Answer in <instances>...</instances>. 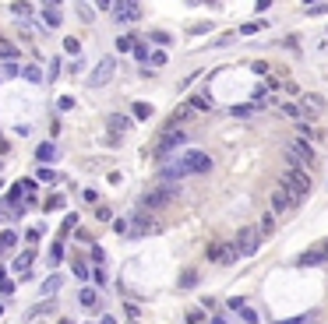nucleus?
Returning a JSON list of instances; mask_svg holds the SVG:
<instances>
[{"instance_id":"b1692460","label":"nucleus","mask_w":328,"mask_h":324,"mask_svg":"<svg viewBox=\"0 0 328 324\" xmlns=\"http://www.w3.org/2000/svg\"><path fill=\"white\" fill-rule=\"evenodd\" d=\"M187 109H212V102H208L205 95H191L187 99Z\"/></svg>"},{"instance_id":"9d476101","label":"nucleus","mask_w":328,"mask_h":324,"mask_svg":"<svg viewBox=\"0 0 328 324\" xmlns=\"http://www.w3.org/2000/svg\"><path fill=\"white\" fill-rule=\"evenodd\" d=\"M184 141H187V134H184V130H166V134L159 138V144H155V155H170L173 148H180Z\"/></svg>"},{"instance_id":"f3484780","label":"nucleus","mask_w":328,"mask_h":324,"mask_svg":"<svg viewBox=\"0 0 328 324\" xmlns=\"http://www.w3.org/2000/svg\"><path fill=\"white\" fill-rule=\"evenodd\" d=\"M272 233H275V215H272V212H268V215L261 218V226H258V236L265 240V236H272Z\"/></svg>"},{"instance_id":"393cba45","label":"nucleus","mask_w":328,"mask_h":324,"mask_svg":"<svg viewBox=\"0 0 328 324\" xmlns=\"http://www.w3.org/2000/svg\"><path fill=\"white\" fill-rule=\"evenodd\" d=\"M198 286V271H184L180 275V289H194Z\"/></svg>"},{"instance_id":"bb28decb","label":"nucleus","mask_w":328,"mask_h":324,"mask_svg":"<svg viewBox=\"0 0 328 324\" xmlns=\"http://www.w3.org/2000/svg\"><path fill=\"white\" fill-rule=\"evenodd\" d=\"M134 56H138V60H148V46H145V42H138V39H134Z\"/></svg>"},{"instance_id":"7ed1b4c3","label":"nucleus","mask_w":328,"mask_h":324,"mask_svg":"<svg viewBox=\"0 0 328 324\" xmlns=\"http://www.w3.org/2000/svg\"><path fill=\"white\" fill-rule=\"evenodd\" d=\"M286 159H289V169H304V173L318 162L314 148H310L307 141H300V138H293V141L286 144Z\"/></svg>"},{"instance_id":"e433bc0d","label":"nucleus","mask_w":328,"mask_h":324,"mask_svg":"<svg viewBox=\"0 0 328 324\" xmlns=\"http://www.w3.org/2000/svg\"><path fill=\"white\" fill-rule=\"evenodd\" d=\"M92 282H96V286H106V271L96 268V271H92Z\"/></svg>"},{"instance_id":"f257e3e1","label":"nucleus","mask_w":328,"mask_h":324,"mask_svg":"<svg viewBox=\"0 0 328 324\" xmlns=\"http://www.w3.org/2000/svg\"><path fill=\"white\" fill-rule=\"evenodd\" d=\"M208 169H212V155H208V152H198V148H191V152H184L180 159L166 162L159 176H162L166 183H173V180H180V176H201V173H208Z\"/></svg>"},{"instance_id":"1a4fd4ad","label":"nucleus","mask_w":328,"mask_h":324,"mask_svg":"<svg viewBox=\"0 0 328 324\" xmlns=\"http://www.w3.org/2000/svg\"><path fill=\"white\" fill-rule=\"evenodd\" d=\"M236 257H240V254H236L233 243H212V247H208V261H212V264H233Z\"/></svg>"},{"instance_id":"2eb2a0df","label":"nucleus","mask_w":328,"mask_h":324,"mask_svg":"<svg viewBox=\"0 0 328 324\" xmlns=\"http://www.w3.org/2000/svg\"><path fill=\"white\" fill-rule=\"evenodd\" d=\"M42 21H46V28H57V25H60V7L46 4V7H42Z\"/></svg>"},{"instance_id":"f8f14e48","label":"nucleus","mask_w":328,"mask_h":324,"mask_svg":"<svg viewBox=\"0 0 328 324\" xmlns=\"http://www.w3.org/2000/svg\"><path fill=\"white\" fill-rule=\"evenodd\" d=\"M113 14H116V21H138L141 18V4H113Z\"/></svg>"},{"instance_id":"aec40b11","label":"nucleus","mask_w":328,"mask_h":324,"mask_svg":"<svg viewBox=\"0 0 328 324\" xmlns=\"http://www.w3.org/2000/svg\"><path fill=\"white\" fill-rule=\"evenodd\" d=\"M187 116H191V109H187V106H180V109H176V113L170 116V130H180V124L187 120Z\"/></svg>"},{"instance_id":"37998d69","label":"nucleus","mask_w":328,"mask_h":324,"mask_svg":"<svg viewBox=\"0 0 328 324\" xmlns=\"http://www.w3.org/2000/svg\"><path fill=\"white\" fill-rule=\"evenodd\" d=\"M4 74L14 78V74H21V67H18V64H7V67H4Z\"/></svg>"},{"instance_id":"09e8293b","label":"nucleus","mask_w":328,"mask_h":324,"mask_svg":"<svg viewBox=\"0 0 328 324\" xmlns=\"http://www.w3.org/2000/svg\"><path fill=\"white\" fill-rule=\"evenodd\" d=\"M187 324H201V310H191V314H187Z\"/></svg>"},{"instance_id":"cd10ccee","label":"nucleus","mask_w":328,"mask_h":324,"mask_svg":"<svg viewBox=\"0 0 328 324\" xmlns=\"http://www.w3.org/2000/svg\"><path fill=\"white\" fill-rule=\"evenodd\" d=\"M21 74H25L28 81H42V71H39V67H21Z\"/></svg>"},{"instance_id":"5fc2aeb1","label":"nucleus","mask_w":328,"mask_h":324,"mask_svg":"<svg viewBox=\"0 0 328 324\" xmlns=\"http://www.w3.org/2000/svg\"><path fill=\"white\" fill-rule=\"evenodd\" d=\"M0 169H4V166H0Z\"/></svg>"},{"instance_id":"412c9836","label":"nucleus","mask_w":328,"mask_h":324,"mask_svg":"<svg viewBox=\"0 0 328 324\" xmlns=\"http://www.w3.org/2000/svg\"><path fill=\"white\" fill-rule=\"evenodd\" d=\"M36 159H39V162H50V159H57V148H53L50 141H46V144H39V148H36Z\"/></svg>"},{"instance_id":"c756f323","label":"nucleus","mask_w":328,"mask_h":324,"mask_svg":"<svg viewBox=\"0 0 328 324\" xmlns=\"http://www.w3.org/2000/svg\"><path fill=\"white\" fill-rule=\"evenodd\" d=\"M236 314H240V317H244L247 324H258V314L251 310V306H240V310H236Z\"/></svg>"},{"instance_id":"423d86ee","label":"nucleus","mask_w":328,"mask_h":324,"mask_svg":"<svg viewBox=\"0 0 328 324\" xmlns=\"http://www.w3.org/2000/svg\"><path fill=\"white\" fill-rule=\"evenodd\" d=\"M233 247H236V254H240V257H254V254H258V247H261V236H258V229H254V226H244Z\"/></svg>"},{"instance_id":"20e7f679","label":"nucleus","mask_w":328,"mask_h":324,"mask_svg":"<svg viewBox=\"0 0 328 324\" xmlns=\"http://www.w3.org/2000/svg\"><path fill=\"white\" fill-rule=\"evenodd\" d=\"M293 106H296V120H318V116L328 109V102L318 95V92H300V102H293Z\"/></svg>"},{"instance_id":"3c124183","label":"nucleus","mask_w":328,"mask_h":324,"mask_svg":"<svg viewBox=\"0 0 328 324\" xmlns=\"http://www.w3.org/2000/svg\"><path fill=\"white\" fill-rule=\"evenodd\" d=\"M0 152H7V138H0Z\"/></svg>"},{"instance_id":"2f4dec72","label":"nucleus","mask_w":328,"mask_h":324,"mask_svg":"<svg viewBox=\"0 0 328 324\" xmlns=\"http://www.w3.org/2000/svg\"><path fill=\"white\" fill-rule=\"evenodd\" d=\"M57 208H64V198H60V194H53V198L46 201V212H57Z\"/></svg>"},{"instance_id":"c03bdc74","label":"nucleus","mask_w":328,"mask_h":324,"mask_svg":"<svg viewBox=\"0 0 328 324\" xmlns=\"http://www.w3.org/2000/svg\"><path fill=\"white\" fill-rule=\"evenodd\" d=\"M96 218H99V222H106V218H110V208H102V204H99V208H96Z\"/></svg>"},{"instance_id":"a18cd8bd","label":"nucleus","mask_w":328,"mask_h":324,"mask_svg":"<svg viewBox=\"0 0 328 324\" xmlns=\"http://www.w3.org/2000/svg\"><path fill=\"white\" fill-rule=\"evenodd\" d=\"M240 306H247V300H240V296H233V300H230V310H240Z\"/></svg>"},{"instance_id":"58836bf2","label":"nucleus","mask_w":328,"mask_h":324,"mask_svg":"<svg viewBox=\"0 0 328 324\" xmlns=\"http://www.w3.org/2000/svg\"><path fill=\"white\" fill-rule=\"evenodd\" d=\"M328 4H307V14H325Z\"/></svg>"},{"instance_id":"5701e85b","label":"nucleus","mask_w":328,"mask_h":324,"mask_svg":"<svg viewBox=\"0 0 328 324\" xmlns=\"http://www.w3.org/2000/svg\"><path fill=\"white\" fill-rule=\"evenodd\" d=\"M134 120H148V116H152V106H148V102H134Z\"/></svg>"},{"instance_id":"4468645a","label":"nucleus","mask_w":328,"mask_h":324,"mask_svg":"<svg viewBox=\"0 0 328 324\" xmlns=\"http://www.w3.org/2000/svg\"><path fill=\"white\" fill-rule=\"evenodd\" d=\"M328 254H325V247H314V250H307V254H300L296 257V264H300V268H314V264H321Z\"/></svg>"},{"instance_id":"6ab92c4d","label":"nucleus","mask_w":328,"mask_h":324,"mask_svg":"<svg viewBox=\"0 0 328 324\" xmlns=\"http://www.w3.org/2000/svg\"><path fill=\"white\" fill-rule=\"evenodd\" d=\"M81 306H88V310H96V306H99V296H96V289H81Z\"/></svg>"},{"instance_id":"c9c22d12","label":"nucleus","mask_w":328,"mask_h":324,"mask_svg":"<svg viewBox=\"0 0 328 324\" xmlns=\"http://www.w3.org/2000/svg\"><path fill=\"white\" fill-rule=\"evenodd\" d=\"M64 50H67V53H78L81 42H78V39H64Z\"/></svg>"},{"instance_id":"f03ea898","label":"nucleus","mask_w":328,"mask_h":324,"mask_svg":"<svg viewBox=\"0 0 328 324\" xmlns=\"http://www.w3.org/2000/svg\"><path fill=\"white\" fill-rule=\"evenodd\" d=\"M279 187L286 190V194H289L296 204H300V201L310 194V173H304V169H282Z\"/></svg>"},{"instance_id":"a19ab883","label":"nucleus","mask_w":328,"mask_h":324,"mask_svg":"<svg viewBox=\"0 0 328 324\" xmlns=\"http://www.w3.org/2000/svg\"><path fill=\"white\" fill-rule=\"evenodd\" d=\"M39 180H46V183H53V180H57V173H53V169H39Z\"/></svg>"},{"instance_id":"603ef678","label":"nucleus","mask_w":328,"mask_h":324,"mask_svg":"<svg viewBox=\"0 0 328 324\" xmlns=\"http://www.w3.org/2000/svg\"><path fill=\"white\" fill-rule=\"evenodd\" d=\"M321 247H325V254H328V243H321Z\"/></svg>"},{"instance_id":"de8ad7c7","label":"nucleus","mask_w":328,"mask_h":324,"mask_svg":"<svg viewBox=\"0 0 328 324\" xmlns=\"http://www.w3.org/2000/svg\"><path fill=\"white\" fill-rule=\"evenodd\" d=\"M102 257H106V254H102V247H92V261H96V264H102Z\"/></svg>"},{"instance_id":"f704fd0d","label":"nucleus","mask_w":328,"mask_h":324,"mask_svg":"<svg viewBox=\"0 0 328 324\" xmlns=\"http://www.w3.org/2000/svg\"><path fill=\"white\" fill-rule=\"evenodd\" d=\"M230 113H233V116H251V113H254V106H233Z\"/></svg>"},{"instance_id":"864d4df0","label":"nucleus","mask_w":328,"mask_h":324,"mask_svg":"<svg viewBox=\"0 0 328 324\" xmlns=\"http://www.w3.org/2000/svg\"><path fill=\"white\" fill-rule=\"evenodd\" d=\"M0 314H4V306H0Z\"/></svg>"},{"instance_id":"7c9ffc66","label":"nucleus","mask_w":328,"mask_h":324,"mask_svg":"<svg viewBox=\"0 0 328 324\" xmlns=\"http://www.w3.org/2000/svg\"><path fill=\"white\" fill-rule=\"evenodd\" d=\"M0 56H4V60H14V56H18V50H14L11 42H4V46H0Z\"/></svg>"},{"instance_id":"a211bd4d","label":"nucleus","mask_w":328,"mask_h":324,"mask_svg":"<svg viewBox=\"0 0 328 324\" xmlns=\"http://www.w3.org/2000/svg\"><path fill=\"white\" fill-rule=\"evenodd\" d=\"M18 243V233H11V229H4L0 233V254H7V250Z\"/></svg>"},{"instance_id":"ddd939ff","label":"nucleus","mask_w":328,"mask_h":324,"mask_svg":"<svg viewBox=\"0 0 328 324\" xmlns=\"http://www.w3.org/2000/svg\"><path fill=\"white\" fill-rule=\"evenodd\" d=\"M106 127H110V134L116 138V134H124V130H131V116H124V113H110V116H106Z\"/></svg>"},{"instance_id":"ea45409f","label":"nucleus","mask_w":328,"mask_h":324,"mask_svg":"<svg viewBox=\"0 0 328 324\" xmlns=\"http://www.w3.org/2000/svg\"><path fill=\"white\" fill-rule=\"evenodd\" d=\"M39 236H42V233H39V229H28V233H25V240H28V243H32V247L39 243Z\"/></svg>"},{"instance_id":"dca6fc26","label":"nucleus","mask_w":328,"mask_h":324,"mask_svg":"<svg viewBox=\"0 0 328 324\" xmlns=\"http://www.w3.org/2000/svg\"><path fill=\"white\" fill-rule=\"evenodd\" d=\"M32 261H36V250H25V254L14 257V271H28L32 268Z\"/></svg>"},{"instance_id":"0eeeda50","label":"nucleus","mask_w":328,"mask_h":324,"mask_svg":"<svg viewBox=\"0 0 328 324\" xmlns=\"http://www.w3.org/2000/svg\"><path fill=\"white\" fill-rule=\"evenodd\" d=\"M127 222H131V226H127L131 236H148V233H155V229H159V222H155V215H152V212H134Z\"/></svg>"},{"instance_id":"79ce46f5","label":"nucleus","mask_w":328,"mask_h":324,"mask_svg":"<svg viewBox=\"0 0 328 324\" xmlns=\"http://www.w3.org/2000/svg\"><path fill=\"white\" fill-rule=\"evenodd\" d=\"M148 56H152V64H155V67L166 64V53H148Z\"/></svg>"},{"instance_id":"473e14b6","label":"nucleus","mask_w":328,"mask_h":324,"mask_svg":"<svg viewBox=\"0 0 328 324\" xmlns=\"http://www.w3.org/2000/svg\"><path fill=\"white\" fill-rule=\"evenodd\" d=\"M131 46H134V39H131V36H120V39H116V50H120V53H127Z\"/></svg>"},{"instance_id":"9b49d317","label":"nucleus","mask_w":328,"mask_h":324,"mask_svg":"<svg viewBox=\"0 0 328 324\" xmlns=\"http://www.w3.org/2000/svg\"><path fill=\"white\" fill-rule=\"evenodd\" d=\"M293 208H296V201H293L282 187H275V190H272V215H286V212H293Z\"/></svg>"},{"instance_id":"72a5a7b5","label":"nucleus","mask_w":328,"mask_h":324,"mask_svg":"<svg viewBox=\"0 0 328 324\" xmlns=\"http://www.w3.org/2000/svg\"><path fill=\"white\" fill-rule=\"evenodd\" d=\"M74 275H78V278H88V264H85V261H74Z\"/></svg>"},{"instance_id":"8fccbe9b","label":"nucleus","mask_w":328,"mask_h":324,"mask_svg":"<svg viewBox=\"0 0 328 324\" xmlns=\"http://www.w3.org/2000/svg\"><path fill=\"white\" fill-rule=\"evenodd\" d=\"M279 324H307V314H300V317H293V321H279Z\"/></svg>"},{"instance_id":"4be33fe9","label":"nucleus","mask_w":328,"mask_h":324,"mask_svg":"<svg viewBox=\"0 0 328 324\" xmlns=\"http://www.w3.org/2000/svg\"><path fill=\"white\" fill-rule=\"evenodd\" d=\"M261 28H265V21H261V18L244 21V25H240V36H254V32H261Z\"/></svg>"},{"instance_id":"a878e982","label":"nucleus","mask_w":328,"mask_h":324,"mask_svg":"<svg viewBox=\"0 0 328 324\" xmlns=\"http://www.w3.org/2000/svg\"><path fill=\"white\" fill-rule=\"evenodd\" d=\"M57 289H60V275H50V282H42V296H50Z\"/></svg>"},{"instance_id":"6e6552de","label":"nucleus","mask_w":328,"mask_h":324,"mask_svg":"<svg viewBox=\"0 0 328 324\" xmlns=\"http://www.w3.org/2000/svg\"><path fill=\"white\" fill-rule=\"evenodd\" d=\"M113 71H116V60H113V56H102V60L96 64V71L88 74V85H92V88H102V85L113 78Z\"/></svg>"},{"instance_id":"4c0bfd02","label":"nucleus","mask_w":328,"mask_h":324,"mask_svg":"<svg viewBox=\"0 0 328 324\" xmlns=\"http://www.w3.org/2000/svg\"><path fill=\"white\" fill-rule=\"evenodd\" d=\"M74 222H78V215H67V218H64V229H60V236H64V233H71V229H74Z\"/></svg>"},{"instance_id":"c85d7f7f","label":"nucleus","mask_w":328,"mask_h":324,"mask_svg":"<svg viewBox=\"0 0 328 324\" xmlns=\"http://www.w3.org/2000/svg\"><path fill=\"white\" fill-rule=\"evenodd\" d=\"M60 257H64V240H57V243H53V250H50V261L57 264Z\"/></svg>"},{"instance_id":"39448f33","label":"nucleus","mask_w":328,"mask_h":324,"mask_svg":"<svg viewBox=\"0 0 328 324\" xmlns=\"http://www.w3.org/2000/svg\"><path fill=\"white\" fill-rule=\"evenodd\" d=\"M176 198V183H162L155 190H148L141 198V212H155V208H166V204Z\"/></svg>"},{"instance_id":"49530a36","label":"nucleus","mask_w":328,"mask_h":324,"mask_svg":"<svg viewBox=\"0 0 328 324\" xmlns=\"http://www.w3.org/2000/svg\"><path fill=\"white\" fill-rule=\"evenodd\" d=\"M11 11H14V14H28L32 7H28V4H11Z\"/></svg>"}]
</instances>
